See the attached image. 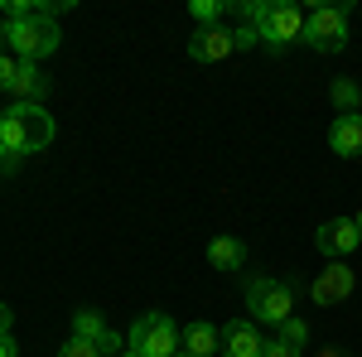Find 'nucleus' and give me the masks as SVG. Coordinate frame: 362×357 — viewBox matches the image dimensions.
<instances>
[{
    "instance_id": "1",
    "label": "nucleus",
    "mask_w": 362,
    "mask_h": 357,
    "mask_svg": "<svg viewBox=\"0 0 362 357\" xmlns=\"http://www.w3.org/2000/svg\"><path fill=\"white\" fill-rule=\"evenodd\" d=\"M0 145H5V155H39V150H49L54 145V116L44 107H34V102H15V107L0 116Z\"/></svg>"
},
{
    "instance_id": "2",
    "label": "nucleus",
    "mask_w": 362,
    "mask_h": 357,
    "mask_svg": "<svg viewBox=\"0 0 362 357\" xmlns=\"http://www.w3.org/2000/svg\"><path fill=\"white\" fill-rule=\"evenodd\" d=\"M242 20L256 25L261 34V44H271V49H285V44H295V39H305V10L300 5H280V0H247L242 5Z\"/></svg>"
},
{
    "instance_id": "3",
    "label": "nucleus",
    "mask_w": 362,
    "mask_h": 357,
    "mask_svg": "<svg viewBox=\"0 0 362 357\" xmlns=\"http://www.w3.org/2000/svg\"><path fill=\"white\" fill-rule=\"evenodd\" d=\"M5 44L20 63H39L44 54L58 49V25L49 15H34V20H5Z\"/></svg>"
},
{
    "instance_id": "4",
    "label": "nucleus",
    "mask_w": 362,
    "mask_h": 357,
    "mask_svg": "<svg viewBox=\"0 0 362 357\" xmlns=\"http://www.w3.org/2000/svg\"><path fill=\"white\" fill-rule=\"evenodd\" d=\"M131 348L140 357H174L184 348V333L174 329L169 314H140L136 324H131Z\"/></svg>"
},
{
    "instance_id": "5",
    "label": "nucleus",
    "mask_w": 362,
    "mask_h": 357,
    "mask_svg": "<svg viewBox=\"0 0 362 357\" xmlns=\"http://www.w3.org/2000/svg\"><path fill=\"white\" fill-rule=\"evenodd\" d=\"M247 309H251V319H261V324H285L290 309H295V290H290L285 280L256 275L247 285Z\"/></svg>"
},
{
    "instance_id": "6",
    "label": "nucleus",
    "mask_w": 362,
    "mask_h": 357,
    "mask_svg": "<svg viewBox=\"0 0 362 357\" xmlns=\"http://www.w3.org/2000/svg\"><path fill=\"white\" fill-rule=\"evenodd\" d=\"M305 44L319 54H338L348 44V10L343 5H319L305 15Z\"/></svg>"
},
{
    "instance_id": "7",
    "label": "nucleus",
    "mask_w": 362,
    "mask_h": 357,
    "mask_svg": "<svg viewBox=\"0 0 362 357\" xmlns=\"http://www.w3.org/2000/svg\"><path fill=\"white\" fill-rule=\"evenodd\" d=\"M353 290H358V275H353V266H343V261L324 266V271H319V280L309 285V295H314V304H319V309H334V304L353 300Z\"/></svg>"
},
{
    "instance_id": "8",
    "label": "nucleus",
    "mask_w": 362,
    "mask_h": 357,
    "mask_svg": "<svg viewBox=\"0 0 362 357\" xmlns=\"http://www.w3.org/2000/svg\"><path fill=\"white\" fill-rule=\"evenodd\" d=\"M358 242H362V232H358V222H353V218H329L319 232H314V247L324 251V256H334V261H343Z\"/></svg>"
},
{
    "instance_id": "9",
    "label": "nucleus",
    "mask_w": 362,
    "mask_h": 357,
    "mask_svg": "<svg viewBox=\"0 0 362 357\" xmlns=\"http://www.w3.org/2000/svg\"><path fill=\"white\" fill-rule=\"evenodd\" d=\"M237 54V39H232V29L213 25V29H198L194 39H189V58L194 63H223V58Z\"/></svg>"
},
{
    "instance_id": "10",
    "label": "nucleus",
    "mask_w": 362,
    "mask_h": 357,
    "mask_svg": "<svg viewBox=\"0 0 362 357\" xmlns=\"http://www.w3.org/2000/svg\"><path fill=\"white\" fill-rule=\"evenodd\" d=\"M223 353L227 357H261V353H266V343H261L256 324L237 319V324H227V329H223Z\"/></svg>"
},
{
    "instance_id": "11",
    "label": "nucleus",
    "mask_w": 362,
    "mask_h": 357,
    "mask_svg": "<svg viewBox=\"0 0 362 357\" xmlns=\"http://www.w3.org/2000/svg\"><path fill=\"white\" fill-rule=\"evenodd\" d=\"M329 145H334V155H343V160H358L362 155V111L338 116L334 131H329Z\"/></svg>"
},
{
    "instance_id": "12",
    "label": "nucleus",
    "mask_w": 362,
    "mask_h": 357,
    "mask_svg": "<svg viewBox=\"0 0 362 357\" xmlns=\"http://www.w3.org/2000/svg\"><path fill=\"white\" fill-rule=\"evenodd\" d=\"M10 92H15V102H34V107H39V102H44V92H49V78L39 73V63H20Z\"/></svg>"
},
{
    "instance_id": "13",
    "label": "nucleus",
    "mask_w": 362,
    "mask_h": 357,
    "mask_svg": "<svg viewBox=\"0 0 362 357\" xmlns=\"http://www.w3.org/2000/svg\"><path fill=\"white\" fill-rule=\"evenodd\" d=\"M208 261H213L218 271H242V266H247V247H242L237 237H213V242H208Z\"/></svg>"
},
{
    "instance_id": "14",
    "label": "nucleus",
    "mask_w": 362,
    "mask_h": 357,
    "mask_svg": "<svg viewBox=\"0 0 362 357\" xmlns=\"http://www.w3.org/2000/svg\"><path fill=\"white\" fill-rule=\"evenodd\" d=\"M218 348H223V333L213 329V324H203V319H198V324L184 329V353L208 357V353H218Z\"/></svg>"
},
{
    "instance_id": "15",
    "label": "nucleus",
    "mask_w": 362,
    "mask_h": 357,
    "mask_svg": "<svg viewBox=\"0 0 362 357\" xmlns=\"http://www.w3.org/2000/svg\"><path fill=\"white\" fill-rule=\"evenodd\" d=\"M107 324H102V314L97 309H78V319H73V338H87V343H102L107 338Z\"/></svg>"
},
{
    "instance_id": "16",
    "label": "nucleus",
    "mask_w": 362,
    "mask_h": 357,
    "mask_svg": "<svg viewBox=\"0 0 362 357\" xmlns=\"http://www.w3.org/2000/svg\"><path fill=\"white\" fill-rule=\"evenodd\" d=\"M334 102L343 107V116H353V111H362V92H358V83L338 78V83H334Z\"/></svg>"
},
{
    "instance_id": "17",
    "label": "nucleus",
    "mask_w": 362,
    "mask_h": 357,
    "mask_svg": "<svg viewBox=\"0 0 362 357\" xmlns=\"http://www.w3.org/2000/svg\"><path fill=\"white\" fill-rule=\"evenodd\" d=\"M223 15H227V5H223V0H194V20H198L203 29H213L218 20H223Z\"/></svg>"
},
{
    "instance_id": "18",
    "label": "nucleus",
    "mask_w": 362,
    "mask_h": 357,
    "mask_svg": "<svg viewBox=\"0 0 362 357\" xmlns=\"http://www.w3.org/2000/svg\"><path fill=\"white\" fill-rule=\"evenodd\" d=\"M280 338H285L290 348H305V343H309V324H305V319H295V314H290V319L280 324Z\"/></svg>"
},
{
    "instance_id": "19",
    "label": "nucleus",
    "mask_w": 362,
    "mask_h": 357,
    "mask_svg": "<svg viewBox=\"0 0 362 357\" xmlns=\"http://www.w3.org/2000/svg\"><path fill=\"white\" fill-rule=\"evenodd\" d=\"M58 357H102V353H97V343H87V338H68V343L58 348Z\"/></svg>"
},
{
    "instance_id": "20",
    "label": "nucleus",
    "mask_w": 362,
    "mask_h": 357,
    "mask_svg": "<svg viewBox=\"0 0 362 357\" xmlns=\"http://www.w3.org/2000/svg\"><path fill=\"white\" fill-rule=\"evenodd\" d=\"M232 39H237V49H256V44H261V34H256V25L232 29Z\"/></svg>"
},
{
    "instance_id": "21",
    "label": "nucleus",
    "mask_w": 362,
    "mask_h": 357,
    "mask_svg": "<svg viewBox=\"0 0 362 357\" xmlns=\"http://www.w3.org/2000/svg\"><path fill=\"white\" fill-rule=\"evenodd\" d=\"M15 68H20V58H15V54H0V87L15 83Z\"/></svg>"
},
{
    "instance_id": "22",
    "label": "nucleus",
    "mask_w": 362,
    "mask_h": 357,
    "mask_svg": "<svg viewBox=\"0 0 362 357\" xmlns=\"http://www.w3.org/2000/svg\"><path fill=\"white\" fill-rule=\"evenodd\" d=\"M261 357H300V348H290L285 338H276V343H266V353Z\"/></svg>"
},
{
    "instance_id": "23",
    "label": "nucleus",
    "mask_w": 362,
    "mask_h": 357,
    "mask_svg": "<svg viewBox=\"0 0 362 357\" xmlns=\"http://www.w3.org/2000/svg\"><path fill=\"white\" fill-rule=\"evenodd\" d=\"M97 353H102V357H121L126 348H121V338H116V333H107V338L97 343Z\"/></svg>"
},
{
    "instance_id": "24",
    "label": "nucleus",
    "mask_w": 362,
    "mask_h": 357,
    "mask_svg": "<svg viewBox=\"0 0 362 357\" xmlns=\"http://www.w3.org/2000/svg\"><path fill=\"white\" fill-rule=\"evenodd\" d=\"M0 357H15V338L10 333H0Z\"/></svg>"
},
{
    "instance_id": "25",
    "label": "nucleus",
    "mask_w": 362,
    "mask_h": 357,
    "mask_svg": "<svg viewBox=\"0 0 362 357\" xmlns=\"http://www.w3.org/2000/svg\"><path fill=\"white\" fill-rule=\"evenodd\" d=\"M314 357H348V353H343V348H319Z\"/></svg>"
},
{
    "instance_id": "26",
    "label": "nucleus",
    "mask_w": 362,
    "mask_h": 357,
    "mask_svg": "<svg viewBox=\"0 0 362 357\" xmlns=\"http://www.w3.org/2000/svg\"><path fill=\"white\" fill-rule=\"evenodd\" d=\"M0 333H10V309L0 304Z\"/></svg>"
},
{
    "instance_id": "27",
    "label": "nucleus",
    "mask_w": 362,
    "mask_h": 357,
    "mask_svg": "<svg viewBox=\"0 0 362 357\" xmlns=\"http://www.w3.org/2000/svg\"><path fill=\"white\" fill-rule=\"evenodd\" d=\"M5 160H10V155H5V145H0V169H5Z\"/></svg>"
},
{
    "instance_id": "28",
    "label": "nucleus",
    "mask_w": 362,
    "mask_h": 357,
    "mask_svg": "<svg viewBox=\"0 0 362 357\" xmlns=\"http://www.w3.org/2000/svg\"><path fill=\"white\" fill-rule=\"evenodd\" d=\"M121 357H140V353H136V348H126V353H121Z\"/></svg>"
},
{
    "instance_id": "29",
    "label": "nucleus",
    "mask_w": 362,
    "mask_h": 357,
    "mask_svg": "<svg viewBox=\"0 0 362 357\" xmlns=\"http://www.w3.org/2000/svg\"><path fill=\"white\" fill-rule=\"evenodd\" d=\"M353 222H358V232H362V208H358V218H353Z\"/></svg>"
},
{
    "instance_id": "30",
    "label": "nucleus",
    "mask_w": 362,
    "mask_h": 357,
    "mask_svg": "<svg viewBox=\"0 0 362 357\" xmlns=\"http://www.w3.org/2000/svg\"><path fill=\"white\" fill-rule=\"evenodd\" d=\"M174 357H194V353H184V348H179V353H174Z\"/></svg>"
},
{
    "instance_id": "31",
    "label": "nucleus",
    "mask_w": 362,
    "mask_h": 357,
    "mask_svg": "<svg viewBox=\"0 0 362 357\" xmlns=\"http://www.w3.org/2000/svg\"><path fill=\"white\" fill-rule=\"evenodd\" d=\"M0 44H5V25H0Z\"/></svg>"
}]
</instances>
